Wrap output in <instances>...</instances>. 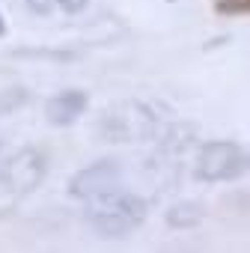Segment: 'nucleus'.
Wrapping results in <instances>:
<instances>
[{"instance_id": "obj_10", "label": "nucleus", "mask_w": 250, "mask_h": 253, "mask_svg": "<svg viewBox=\"0 0 250 253\" xmlns=\"http://www.w3.org/2000/svg\"><path fill=\"white\" fill-rule=\"evenodd\" d=\"M24 6L39 18H48L54 12V6H57V0H24Z\"/></svg>"}, {"instance_id": "obj_4", "label": "nucleus", "mask_w": 250, "mask_h": 253, "mask_svg": "<svg viewBox=\"0 0 250 253\" xmlns=\"http://www.w3.org/2000/svg\"><path fill=\"white\" fill-rule=\"evenodd\" d=\"M250 170V152L235 140H206L197 152L194 176L197 182H235Z\"/></svg>"}, {"instance_id": "obj_3", "label": "nucleus", "mask_w": 250, "mask_h": 253, "mask_svg": "<svg viewBox=\"0 0 250 253\" xmlns=\"http://www.w3.org/2000/svg\"><path fill=\"white\" fill-rule=\"evenodd\" d=\"M48 161L36 146L15 149L0 164V220L18 211V206L42 185Z\"/></svg>"}, {"instance_id": "obj_11", "label": "nucleus", "mask_w": 250, "mask_h": 253, "mask_svg": "<svg viewBox=\"0 0 250 253\" xmlns=\"http://www.w3.org/2000/svg\"><path fill=\"white\" fill-rule=\"evenodd\" d=\"M86 3H89V0H57V6H60L66 15H81V12L86 9Z\"/></svg>"}, {"instance_id": "obj_9", "label": "nucleus", "mask_w": 250, "mask_h": 253, "mask_svg": "<svg viewBox=\"0 0 250 253\" xmlns=\"http://www.w3.org/2000/svg\"><path fill=\"white\" fill-rule=\"evenodd\" d=\"M214 9L223 15H235V12H250V0H214Z\"/></svg>"}, {"instance_id": "obj_8", "label": "nucleus", "mask_w": 250, "mask_h": 253, "mask_svg": "<svg viewBox=\"0 0 250 253\" xmlns=\"http://www.w3.org/2000/svg\"><path fill=\"white\" fill-rule=\"evenodd\" d=\"M30 101V89L24 86H9V89H0V119L21 110L24 104Z\"/></svg>"}, {"instance_id": "obj_1", "label": "nucleus", "mask_w": 250, "mask_h": 253, "mask_svg": "<svg viewBox=\"0 0 250 253\" xmlns=\"http://www.w3.org/2000/svg\"><path fill=\"white\" fill-rule=\"evenodd\" d=\"M146 214H149V203L140 194L122 191V188H113L107 194H98V197L86 200V209H83V220L101 238L131 235L146 220Z\"/></svg>"}, {"instance_id": "obj_2", "label": "nucleus", "mask_w": 250, "mask_h": 253, "mask_svg": "<svg viewBox=\"0 0 250 253\" xmlns=\"http://www.w3.org/2000/svg\"><path fill=\"white\" fill-rule=\"evenodd\" d=\"M95 131L107 143H140V140L158 137L161 116L146 101L122 98V101H113L101 110V116L95 122Z\"/></svg>"}, {"instance_id": "obj_6", "label": "nucleus", "mask_w": 250, "mask_h": 253, "mask_svg": "<svg viewBox=\"0 0 250 253\" xmlns=\"http://www.w3.org/2000/svg\"><path fill=\"white\" fill-rule=\"evenodd\" d=\"M89 107V92L86 89H60L57 95H51L45 101V119L57 128H66V125L78 122Z\"/></svg>"}, {"instance_id": "obj_5", "label": "nucleus", "mask_w": 250, "mask_h": 253, "mask_svg": "<svg viewBox=\"0 0 250 253\" xmlns=\"http://www.w3.org/2000/svg\"><path fill=\"white\" fill-rule=\"evenodd\" d=\"M119 182H122V164L116 158H101V161L86 164L83 170H78L69 179V194L75 200L86 203L98 194H107V191L119 188Z\"/></svg>"}, {"instance_id": "obj_7", "label": "nucleus", "mask_w": 250, "mask_h": 253, "mask_svg": "<svg viewBox=\"0 0 250 253\" xmlns=\"http://www.w3.org/2000/svg\"><path fill=\"white\" fill-rule=\"evenodd\" d=\"M164 220H167L173 229H194V226L203 220V206L194 203V200H182V203H176V206L167 209Z\"/></svg>"}, {"instance_id": "obj_13", "label": "nucleus", "mask_w": 250, "mask_h": 253, "mask_svg": "<svg viewBox=\"0 0 250 253\" xmlns=\"http://www.w3.org/2000/svg\"><path fill=\"white\" fill-rule=\"evenodd\" d=\"M170 3H173V0H170Z\"/></svg>"}, {"instance_id": "obj_12", "label": "nucleus", "mask_w": 250, "mask_h": 253, "mask_svg": "<svg viewBox=\"0 0 250 253\" xmlns=\"http://www.w3.org/2000/svg\"><path fill=\"white\" fill-rule=\"evenodd\" d=\"M6 33V21H3V15H0V36Z\"/></svg>"}]
</instances>
